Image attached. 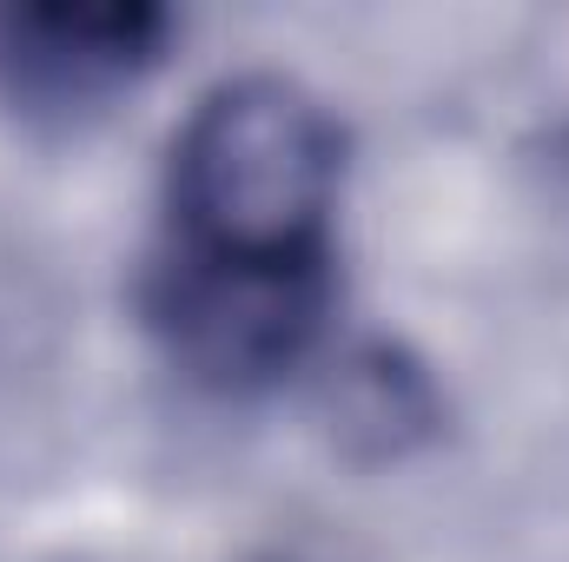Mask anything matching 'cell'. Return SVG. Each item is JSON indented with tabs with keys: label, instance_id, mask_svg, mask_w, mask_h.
Returning <instances> with one entry per match:
<instances>
[{
	"label": "cell",
	"instance_id": "2",
	"mask_svg": "<svg viewBox=\"0 0 569 562\" xmlns=\"http://www.w3.org/2000/svg\"><path fill=\"white\" fill-rule=\"evenodd\" d=\"M166 47L159 7H0V100L20 120L107 113Z\"/></svg>",
	"mask_w": 569,
	"mask_h": 562
},
{
	"label": "cell",
	"instance_id": "1",
	"mask_svg": "<svg viewBox=\"0 0 569 562\" xmlns=\"http://www.w3.org/2000/svg\"><path fill=\"white\" fill-rule=\"evenodd\" d=\"M338 120L284 73H232L192 100L140 279L146 331L172 371L219 398H252L311 358L338 298Z\"/></svg>",
	"mask_w": 569,
	"mask_h": 562
}]
</instances>
